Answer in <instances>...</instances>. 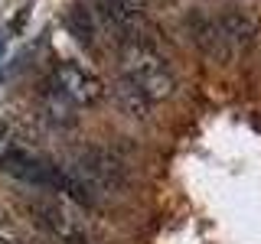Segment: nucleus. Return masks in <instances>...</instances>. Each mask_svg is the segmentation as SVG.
I'll use <instances>...</instances> for the list:
<instances>
[{"label":"nucleus","instance_id":"obj_1","mask_svg":"<svg viewBox=\"0 0 261 244\" xmlns=\"http://www.w3.org/2000/svg\"><path fill=\"white\" fill-rule=\"evenodd\" d=\"M121 78H127L130 85L141 92L147 101H167L176 92V78L170 72V65L144 43H121Z\"/></svg>","mask_w":261,"mask_h":244},{"label":"nucleus","instance_id":"obj_2","mask_svg":"<svg viewBox=\"0 0 261 244\" xmlns=\"http://www.w3.org/2000/svg\"><path fill=\"white\" fill-rule=\"evenodd\" d=\"M30 208L36 215V222L59 244H92L88 241V231H85V222L79 218V208L69 199L49 192L46 199H33Z\"/></svg>","mask_w":261,"mask_h":244},{"label":"nucleus","instance_id":"obj_3","mask_svg":"<svg viewBox=\"0 0 261 244\" xmlns=\"http://www.w3.org/2000/svg\"><path fill=\"white\" fill-rule=\"evenodd\" d=\"M53 81H56V92L65 101L79 104V108H92L105 98V81L79 62H59L53 69Z\"/></svg>","mask_w":261,"mask_h":244},{"label":"nucleus","instance_id":"obj_4","mask_svg":"<svg viewBox=\"0 0 261 244\" xmlns=\"http://www.w3.org/2000/svg\"><path fill=\"white\" fill-rule=\"evenodd\" d=\"M193 39L216 62H228L235 55V46H232V39H228V33L222 26V16H196L193 20Z\"/></svg>","mask_w":261,"mask_h":244},{"label":"nucleus","instance_id":"obj_5","mask_svg":"<svg viewBox=\"0 0 261 244\" xmlns=\"http://www.w3.org/2000/svg\"><path fill=\"white\" fill-rule=\"evenodd\" d=\"M222 26L228 33V39H232L235 52H239V49H251V43H255V36H258L255 20H251L248 13H239V10L222 13Z\"/></svg>","mask_w":261,"mask_h":244},{"label":"nucleus","instance_id":"obj_6","mask_svg":"<svg viewBox=\"0 0 261 244\" xmlns=\"http://www.w3.org/2000/svg\"><path fill=\"white\" fill-rule=\"evenodd\" d=\"M114 95H118V104H121V108H124L127 114H134V117H144L147 108H150V101H147V98H144L141 92H137V88L130 85L127 78H121V81H118Z\"/></svg>","mask_w":261,"mask_h":244},{"label":"nucleus","instance_id":"obj_7","mask_svg":"<svg viewBox=\"0 0 261 244\" xmlns=\"http://www.w3.org/2000/svg\"><path fill=\"white\" fill-rule=\"evenodd\" d=\"M121 7H124V10H130V13H144L147 10V4H150V0H118Z\"/></svg>","mask_w":261,"mask_h":244},{"label":"nucleus","instance_id":"obj_8","mask_svg":"<svg viewBox=\"0 0 261 244\" xmlns=\"http://www.w3.org/2000/svg\"><path fill=\"white\" fill-rule=\"evenodd\" d=\"M7 137H10V134H7V127L0 124V163H4V157H7V150H10V140H7Z\"/></svg>","mask_w":261,"mask_h":244},{"label":"nucleus","instance_id":"obj_9","mask_svg":"<svg viewBox=\"0 0 261 244\" xmlns=\"http://www.w3.org/2000/svg\"><path fill=\"white\" fill-rule=\"evenodd\" d=\"M0 244H23V241L16 238L13 231H7V228H0Z\"/></svg>","mask_w":261,"mask_h":244},{"label":"nucleus","instance_id":"obj_10","mask_svg":"<svg viewBox=\"0 0 261 244\" xmlns=\"http://www.w3.org/2000/svg\"><path fill=\"white\" fill-rule=\"evenodd\" d=\"M4 46H7V36H4V33H0V52H4Z\"/></svg>","mask_w":261,"mask_h":244},{"label":"nucleus","instance_id":"obj_11","mask_svg":"<svg viewBox=\"0 0 261 244\" xmlns=\"http://www.w3.org/2000/svg\"><path fill=\"white\" fill-rule=\"evenodd\" d=\"M0 228H4V211H0Z\"/></svg>","mask_w":261,"mask_h":244}]
</instances>
